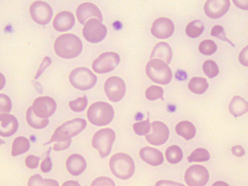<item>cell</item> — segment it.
Segmentation results:
<instances>
[{
  "mask_svg": "<svg viewBox=\"0 0 248 186\" xmlns=\"http://www.w3.org/2000/svg\"><path fill=\"white\" fill-rule=\"evenodd\" d=\"M54 51L62 59H74L82 51L80 38L73 34H63L57 37L54 42Z\"/></svg>",
  "mask_w": 248,
  "mask_h": 186,
  "instance_id": "6da1fadb",
  "label": "cell"
},
{
  "mask_svg": "<svg viewBox=\"0 0 248 186\" xmlns=\"http://www.w3.org/2000/svg\"><path fill=\"white\" fill-rule=\"evenodd\" d=\"M109 168L113 175L121 180H129L133 177L136 171L134 159L124 153L112 156L109 161Z\"/></svg>",
  "mask_w": 248,
  "mask_h": 186,
  "instance_id": "7a4b0ae2",
  "label": "cell"
},
{
  "mask_svg": "<svg viewBox=\"0 0 248 186\" xmlns=\"http://www.w3.org/2000/svg\"><path fill=\"white\" fill-rule=\"evenodd\" d=\"M114 108L108 102L97 101L93 103L87 111V117L91 124L104 127L110 124L114 118Z\"/></svg>",
  "mask_w": 248,
  "mask_h": 186,
  "instance_id": "3957f363",
  "label": "cell"
},
{
  "mask_svg": "<svg viewBox=\"0 0 248 186\" xmlns=\"http://www.w3.org/2000/svg\"><path fill=\"white\" fill-rule=\"evenodd\" d=\"M146 73L153 82L160 85H167L173 79L171 68L160 59H151L146 66Z\"/></svg>",
  "mask_w": 248,
  "mask_h": 186,
  "instance_id": "277c9868",
  "label": "cell"
},
{
  "mask_svg": "<svg viewBox=\"0 0 248 186\" xmlns=\"http://www.w3.org/2000/svg\"><path fill=\"white\" fill-rule=\"evenodd\" d=\"M69 81L73 87L79 90H89L95 86L97 77L86 67L74 69L69 74Z\"/></svg>",
  "mask_w": 248,
  "mask_h": 186,
  "instance_id": "5b68a950",
  "label": "cell"
},
{
  "mask_svg": "<svg viewBox=\"0 0 248 186\" xmlns=\"http://www.w3.org/2000/svg\"><path fill=\"white\" fill-rule=\"evenodd\" d=\"M116 139L115 131L111 129H102L93 137V147L99 152L101 157H107L111 153L112 146Z\"/></svg>",
  "mask_w": 248,
  "mask_h": 186,
  "instance_id": "8992f818",
  "label": "cell"
},
{
  "mask_svg": "<svg viewBox=\"0 0 248 186\" xmlns=\"http://www.w3.org/2000/svg\"><path fill=\"white\" fill-rule=\"evenodd\" d=\"M83 37L91 43H99L105 39L108 34L107 26L102 24L98 19H90L84 25L82 30Z\"/></svg>",
  "mask_w": 248,
  "mask_h": 186,
  "instance_id": "52a82bcc",
  "label": "cell"
},
{
  "mask_svg": "<svg viewBox=\"0 0 248 186\" xmlns=\"http://www.w3.org/2000/svg\"><path fill=\"white\" fill-rule=\"evenodd\" d=\"M121 62L116 52H105L93 62V70L97 74H107L113 71Z\"/></svg>",
  "mask_w": 248,
  "mask_h": 186,
  "instance_id": "ba28073f",
  "label": "cell"
},
{
  "mask_svg": "<svg viewBox=\"0 0 248 186\" xmlns=\"http://www.w3.org/2000/svg\"><path fill=\"white\" fill-rule=\"evenodd\" d=\"M209 181L207 169L201 165L189 167L185 173V182L188 186H205Z\"/></svg>",
  "mask_w": 248,
  "mask_h": 186,
  "instance_id": "9c48e42d",
  "label": "cell"
},
{
  "mask_svg": "<svg viewBox=\"0 0 248 186\" xmlns=\"http://www.w3.org/2000/svg\"><path fill=\"white\" fill-rule=\"evenodd\" d=\"M105 92L108 98L113 102L122 100L126 92V86L123 78L119 76H111L105 83Z\"/></svg>",
  "mask_w": 248,
  "mask_h": 186,
  "instance_id": "30bf717a",
  "label": "cell"
},
{
  "mask_svg": "<svg viewBox=\"0 0 248 186\" xmlns=\"http://www.w3.org/2000/svg\"><path fill=\"white\" fill-rule=\"evenodd\" d=\"M29 12L33 21L38 25H48L52 18V9L44 1H36L31 4Z\"/></svg>",
  "mask_w": 248,
  "mask_h": 186,
  "instance_id": "8fae6325",
  "label": "cell"
},
{
  "mask_svg": "<svg viewBox=\"0 0 248 186\" xmlns=\"http://www.w3.org/2000/svg\"><path fill=\"white\" fill-rule=\"evenodd\" d=\"M32 108L34 114L39 118L48 119L56 111L57 104L52 98L48 96H42L34 100Z\"/></svg>",
  "mask_w": 248,
  "mask_h": 186,
  "instance_id": "7c38bea8",
  "label": "cell"
},
{
  "mask_svg": "<svg viewBox=\"0 0 248 186\" xmlns=\"http://www.w3.org/2000/svg\"><path fill=\"white\" fill-rule=\"evenodd\" d=\"M169 129L161 121H154L151 123V129L149 134L146 135V140L151 145L159 146L164 144L169 138Z\"/></svg>",
  "mask_w": 248,
  "mask_h": 186,
  "instance_id": "4fadbf2b",
  "label": "cell"
},
{
  "mask_svg": "<svg viewBox=\"0 0 248 186\" xmlns=\"http://www.w3.org/2000/svg\"><path fill=\"white\" fill-rule=\"evenodd\" d=\"M150 31L153 37L160 38V39L169 38L174 34V23L168 18L161 17L154 21Z\"/></svg>",
  "mask_w": 248,
  "mask_h": 186,
  "instance_id": "5bb4252c",
  "label": "cell"
},
{
  "mask_svg": "<svg viewBox=\"0 0 248 186\" xmlns=\"http://www.w3.org/2000/svg\"><path fill=\"white\" fill-rule=\"evenodd\" d=\"M230 7V0H207L204 4V13L211 19H219L228 13Z\"/></svg>",
  "mask_w": 248,
  "mask_h": 186,
  "instance_id": "9a60e30c",
  "label": "cell"
},
{
  "mask_svg": "<svg viewBox=\"0 0 248 186\" xmlns=\"http://www.w3.org/2000/svg\"><path fill=\"white\" fill-rule=\"evenodd\" d=\"M77 19L81 25H85L88 20L96 18L100 22H103V15L99 9L93 3L85 2L80 4L77 9Z\"/></svg>",
  "mask_w": 248,
  "mask_h": 186,
  "instance_id": "2e32d148",
  "label": "cell"
},
{
  "mask_svg": "<svg viewBox=\"0 0 248 186\" xmlns=\"http://www.w3.org/2000/svg\"><path fill=\"white\" fill-rule=\"evenodd\" d=\"M18 120L13 114H4L0 115V136H13L18 130Z\"/></svg>",
  "mask_w": 248,
  "mask_h": 186,
  "instance_id": "e0dca14e",
  "label": "cell"
},
{
  "mask_svg": "<svg viewBox=\"0 0 248 186\" xmlns=\"http://www.w3.org/2000/svg\"><path fill=\"white\" fill-rule=\"evenodd\" d=\"M74 25V14L69 12H61L53 19V27L58 32H67Z\"/></svg>",
  "mask_w": 248,
  "mask_h": 186,
  "instance_id": "ac0fdd59",
  "label": "cell"
},
{
  "mask_svg": "<svg viewBox=\"0 0 248 186\" xmlns=\"http://www.w3.org/2000/svg\"><path fill=\"white\" fill-rule=\"evenodd\" d=\"M139 156L143 161L152 167H158L164 161V157L161 151L149 146L141 149Z\"/></svg>",
  "mask_w": 248,
  "mask_h": 186,
  "instance_id": "d6986e66",
  "label": "cell"
},
{
  "mask_svg": "<svg viewBox=\"0 0 248 186\" xmlns=\"http://www.w3.org/2000/svg\"><path fill=\"white\" fill-rule=\"evenodd\" d=\"M66 170L73 176H79L84 172L87 168V163L83 157L80 155H71L65 163Z\"/></svg>",
  "mask_w": 248,
  "mask_h": 186,
  "instance_id": "ffe728a7",
  "label": "cell"
},
{
  "mask_svg": "<svg viewBox=\"0 0 248 186\" xmlns=\"http://www.w3.org/2000/svg\"><path fill=\"white\" fill-rule=\"evenodd\" d=\"M86 126V120L82 118H75L73 120L67 121L62 126H60L59 129H61L62 132L68 134L70 137H74L79 134L81 131H83Z\"/></svg>",
  "mask_w": 248,
  "mask_h": 186,
  "instance_id": "44dd1931",
  "label": "cell"
},
{
  "mask_svg": "<svg viewBox=\"0 0 248 186\" xmlns=\"http://www.w3.org/2000/svg\"><path fill=\"white\" fill-rule=\"evenodd\" d=\"M172 58H173V51L171 47L169 46V44H167L166 42H160L159 44H157L150 55V60L160 59L161 61L166 62L167 64L171 62Z\"/></svg>",
  "mask_w": 248,
  "mask_h": 186,
  "instance_id": "7402d4cb",
  "label": "cell"
},
{
  "mask_svg": "<svg viewBox=\"0 0 248 186\" xmlns=\"http://www.w3.org/2000/svg\"><path fill=\"white\" fill-rule=\"evenodd\" d=\"M71 138L72 137L62 132L61 129H59V128H57L48 143H55L53 145V150L54 151H63V150L69 148V146L71 144Z\"/></svg>",
  "mask_w": 248,
  "mask_h": 186,
  "instance_id": "603a6c76",
  "label": "cell"
},
{
  "mask_svg": "<svg viewBox=\"0 0 248 186\" xmlns=\"http://www.w3.org/2000/svg\"><path fill=\"white\" fill-rule=\"evenodd\" d=\"M229 110L235 117L242 116L248 112V101L240 96H234L229 105Z\"/></svg>",
  "mask_w": 248,
  "mask_h": 186,
  "instance_id": "cb8c5ba5",
  "label": "cell"
},
{
  "mask_svg": "<svg viewBox=\"0 0 248 186\" xmlns=\"http://www.w3.org/2000/svg\"><path fill=\"white\" fill-rule=\"evenodd\" d=\"M175 131L179 136L183 137L186 141L193 139L196 135V128L189 121H181L175 127Z\"/></svg>",
  "mask_w": 248,
  "mask_h": 186,
  "instance_id": "d4e9b609",
  "label": "cell"
},
{
  "mask_svg": "<svg viewBox=\"0 0 248 186\" xmlns=\"http://www.w3.org/2000/svg\"><path fill=\"white\" fill-rule=\"evenodd\" d=\"M26 120L30 127H32L33 129H42L46 128L50 123L49 119H42V118H39L38 116H37L33 112L32 106H30L27 109Z\"/></svg>",
  "mask_w": 248,
  "mask_h": 186,
  "instance_id": "484cf974",
  "label": "cell"
},
{
  "mask_svg": "<svg viewBox=\"0 0 248 186\" xmlns=\"http://www.w3.org/2000/svg\"><path fill=\"white\" fill-rule=\"evenodd\" d=\"M30 148V142L27 138L24 136L17 137L13 143L12 156L18 157L22 154H25Z\"/></svg>",
  "mask_w": 248,
  "mask_h": 186,
  "instance_id": "4316f807",
  "label": "cell"
},
{
  "mask_svg": "<svg viewBox=\"0 0 248 186\" xmlns=\"http://www.w3.org/2000/svg\"><path fill=\"white\" fill-rule=\"evenodd\" d=\"M188 89L195 94H203L208 89V82L203 77H193L188 82Z\"/></svg>",
  "mask_w": 248,
  "mask_h": 186,
  "instance_id": "83f0119b",
  "label": "cell"
},
{
  "mask_svg": "<svg viewBox=\"0 0 248 186\" xmlns=\"http://www.w3.org/2000/svg\"><path fill=\"white\" fill-rule=\"evenodd\" d=\"M166 160L171 164H177L183 158V152L177 145H172L166 149L165 152Z\"/></svg>",
  "mask_w": 248,
  "mask_h": 186,
  "instance_id": "f1b7e54d",
  "label": "cell"
},
{
  "mask_svg": "<svg viewBox=\"0 0 248 186\" xmlns=\"http://www.w3.org/2000/svg\"><path fill=\"white\" fill-rule=\"evenodd\" d=\"M203 30H204V25L200 20L192 21L186 25V36L190 38H197L203 33Z\"/></svg>",
  "mask_w": 248,
  "mask_h": 186,
  "instance_id": "f546056e",
  "label": "cell"
},
{
  "mask_svg": "<svg viewBox=\"0 0 248 186\" xmlns=\"http://www.w3.org/2000/svg\"><path fill=\"white\" fill-rule=\"evenodd\" d=\"M28 186H59V184L55 180L43 179L40 175L36 174L30 177L28 181Z\"/></svg>",
  "mask_w": 248,
  "mask_h": 186,
  "instance_id": "4dcf8cb0",
  "label": "cell"
},
{
  "mask_svg": "<svg viewBox=\"0 0 248 186\" xmlns=\"http://www.w3.org/2000/svg\"><path fill=\"white\" fill-rule=\"evenodd\" d=\"M210 154L206 149H195L187 157L188 162H206L210 160Z\"/></svg>",
  "mask_w": 248,
  "mask_h": 186,
  "instance_id": "1f68e13d",
  "label": "cell"
},
{
  "mask_svg": "<svg viewBox=\"0 0 248 186\" xmlns=\"http://www.w3.org/2000/svg\"><path fill=\"white\" fill-rule=\"evenodd\" d=\"M217 50V44L209 39L202 41L199 45L200 52L205 56H210L212 54H214Z\"/></svg>",
  "mask_w": 248,
  "mask_h": 186,
  "instance_id": "d6a6232c",
  "label": "cell"
},
{
  "mask_svg": "<svg viewBox=\"0 0 248 186\" xmlns=\"http://www.w3.org/2000/svg\"><path fill=\"white\" fill-rule=\"evenodd\" d=\"M134 131L136 132L138 136H146L148 135L151 129V123L149 121V117L147 118V120L145 121H140L137 122L133 126Z\"/></svg>",
  "mask_w": 248,
  "mask_h": 186,
  "instance_id": "836d02e7",
  "label": "cell"
},
{
  "mask_svg": "<svg viewBox=\"0 0 248 186\" xmlns=\"http://www.w3.org/2000/svg\"><path fill=\"white\" fill-rule=\"evenodd\" d=\"M202 70H203V73L206 74L209 78L216 77L219 73V69H218L217 64L212 60H207V61L203 62Z\"/></svg>",
  "mask_w": 248,
  "mask_h": 186,
  "instance_id": "e575fe53",
  "label": "cell"
},
{
  "mask_svg": "<svg viewBox=\"0 0 248 186\" xmlns=\"http://www.w3.org/2000/svg\"><path fill=\"white\" fill-rule=\"evenodd\" d=\"M163 88L160 86H150L146 90V98L149 100H163Z\"/></svg>",
  "mask_w": 248,
  "mask_h": 186,
  "instance_id": "d590c367",
  "label": "cell"
},
{
  "mask_svg": "<svg viewBox=\"0 0 248 186\" xmlns=\"http://www.w3.org/2000/svg\"><path fill=\"white\" fill-rule=\"evenodd\" d=\"M88 100L86 96L78 98L75 100H71L69 102V107L71 108L72 111L76 113H80V112L84 111L87 108Z\"/></svg>",
  "mask_w": 248,
  "mask_h": 186,
  "instance_id": "8d00e7d4",
  "label": "cell"
},
{
  "mask_svg": "<svg viewBox=\"0 0 248 186\" xmlns=\"http://www.w3.org/2000/svg\"><path fill=\"white\" fill-rule=\"evenodd\" d=\"M13 103L12 100L6 94H0V115L4 114H10L12 111Z\"/></svg>",
  "mask_w": 248,
  "mask_h": 186,
  "instance_id": "74e56055",
  "label": "cell"
},
{
  "mask_svg": "<svg viewBox=\"0 0 248 186\" xmlns=\"http://www.w3.org/2000/svg\"><path fill=\"white\" fill-rule=\"evenodd\" d=\"M211 36L213 37H217L218 39H221L225 42H228L229 44H231L232 47H235V45L226 37V33L224 30L223 27L221 25H215L211 30Z\"/></svg>",
  "mask_w": 248,
  "mask_h": 186,
  "instance_id": "f35d334b",
  "label": "cell"
},
{
  "mask_svg": "<svg viewBox=\"0 0 248 186\" xmlns=\"http://www.w3.org/2000/svg\"><path fill=\"white\" fill-rule=\"evenodd\" d=\"M91 186H116L114 181L108 177H98L96 178Z\"/></svg>",
  "mask_w": 248,
  "mask_h": 186,
  "instance_id": "ab89813d",
  "label": "cell"
},
{
  "mask_svg": "<svg viewBox=\"0 0 248 186\" xmlns=\"http://www.w3.org/2000/svg\"><path fill=\"white\" fill-rule=\"evenodd\" d=\"M50 150L48 151V154H47L46 158L42 161L41 165H40V170H41V172H44V173L50 172V171H51V169H52V163H51V160H50Z\"/></svg>",
  "mask_w": 248,
  "mask_h": 186,
  "instance_id": "60d3db41",
  "label": "cell"
},
{
  "mask_svg": "<svg viewBox=\"0 0 248 186\" xmlns=\"http://www.w3.org/2000/svg\"><path fill=\"white\" fill-rule=\"evenodd\" d=\"M40 158L36 156H28L25 158V165L27 168L31 169V170H35L38 167Z\"/></svg>",
  "mask_w": 248,
  "mask_h": 186,
  "instance_id": "b9f144b4",
  "label": "cell"
},
{
  "mask_svg": "<svg viewBox=\"0 0 248 186\" xmlns=\"http://www.w3.org/2000/svg\"><path fill=\"white\" fill-rule=\"evenodd\" d=\"M50 63H51V60H50V57H48V56H46V57H44V59L42 60V62H41V64H40V66H39V68H38V70H37V74H36V76H35V78L37 79L42 73L44 72V70L48 67V66H50Z\"/></svg>",
  "mask_w": 248,
  "mask_h": 186,
  "instance_id": "7bdbcfd3",
  "label": "cell"
},
{
  "mask_svg": "<svg viewBox=\"0 0 248 186\" xmlns=\"http://www.w3.org/2000/svg\"><path fill=\"white\" fill-rule=\"evenodd\" d=\"M239 62L242 65L248 67V46L243 49L239 54Z\"/></svg>",
  "mask_w": 248,
  "mask_h": 186,
  "instance_id": "ee69618b",
  "label": "cell"
},
{
  "mask_svg": "<svg viewBox=\"0 0 248 186\" xmlns=\"http://www.w3.org/2000/svg\"><path fill=\"white\" fill-rule=\"evenodd\" d=\"M237 8L243 11H248V0H232Z\"/></svg>",
  "mask_w": 248,
  "mask_h": 186,
  "instance_id": "f6af8a7d",
  "label": "cell"
},
{
  "mask_svg": "<svg viewBox=\"0 0 248 186\" xmlns=\"http://www.w3.org/2000/svg\"><path fill=\"white\" fill-rule=\"evenodd\" d=\"M185 186L182 184L179 183H175V182H172V181H167V180H161L159 181L156 186Z\"/></svg>",
  "mask_w": 248,
  "mask_h": 186,
  "instance_id": "bcb514c9",
  "label": "cell"
},
{
  "mask_svg": "<svg viewBox=\"0 0 248 186\" xmlns=\"http://www.w3.org/2000/svg\"><path fill=\"white\" fill-rule=\"evenodd\" d=\"M232 154H233L235 157H244L245 154H246L245 149L243 148L241 145H235V146H233V147L232 148Z\"/></svg>",
  "mask_w": 248,
  "mask_h": 186,
  "instance_id": "7dc6e473",
  "label": "cell"
},
{
  "mask_svg": "<svg viewBox=\"0 0 248 186\" xmlns=\"http://www.w3.org/2000/svg\"><path fill=\"white\" fill-rule=\"evenodd\" d=\"M5 85H6V78H5L4 74H2L0 73V90L4 88Z\"/></svg>",
  "mask_w": 248,
  "mask_h": 186,
  "instance_id": "c3c4849f",
  "label": "cell"
},
{
  "mask_svg": "<svg viewBox=\"0 0 248 186\" xmlns=\"http://www.w3.org/2000/svg\"><path fill=\"white\" fill-rule=\"evenodd\" d=\"M62 186H80V185L76 181H67V182L63 183Z\"/></svg>",
  "mask_w": 248,
  "mask_h": 186,
  "instance_id": "681fc988",
  "label": "cell"
},
{
  "mask_svg": "<svg viewBox=\"0 0 248 186\" xmlns=\"http://www.w3.org/2000/svg\"><path fill=\"white\" fill-rule=\"evenodd\" d=\"M212 186H230L228 184H226L225 182H222V181H217V182H216L214 185Z\"/></svg>",
  "mask_w": 248,
  "mask_h": 186,
  "instance_id": "f907efd6",
  "label": "cell"
}]
</instances>
